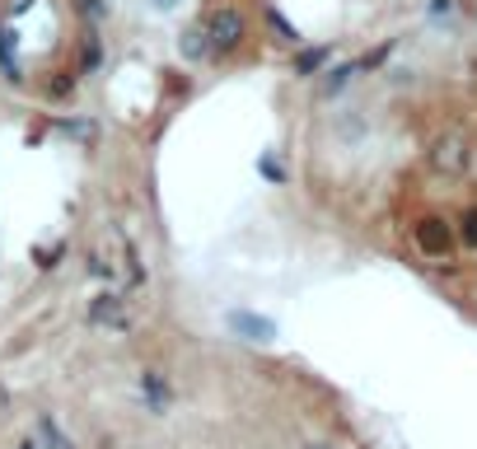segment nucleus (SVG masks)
Wrapping results in <instances>:
<instances>
[{"label": "nucleus", "instance_id": "nucleus-1", "mask_svg": "<svg viewBox=\"0 0 477 449\" xmlns=\"http://www.w3.org/2000/svg\"><path fill=\"white\" fill-rule=\"evenodd\" d=\"M202 28L211 38V56H220V62H224V56H234V52H243L248 38H253V24H248V14L239 5H215Z\"/></svg>", "mask_w": 477, "mask_h": 449}, {"label": "nucleus", "instance_id": "nucleus-2", "mask_svg": "<svg viewBox=\"0 0 477 449\" xmlns=\"http://www.w3.org/2000/svg\"><path fill=\"white\" fill-rule=\"evenodd\" d=\"M0 80L10 90H24L28 84V71H24V56H19V33L10 19H0Z\"/></svg>", "mask_w": 477, "mask_h": 449}, {"label": "nucleus", "instance_id": "nucleus-3", "mask_svg": "<svg viewBox=\"0 0 477 449\" xmlns=\"http://www.w3.org/2000/svg\"><path fill=\"white\" fill-rule=\"evenodd\" d=\"M224 328H230L234 337H243V342H253V347L276 342V323L262 319V314H248V309H230V314H224Z\"/></svg>", "mask_w": 477, "mask_h": 449}, {"label": "nucleus", "instance_id": "nucleus-4", "mask_svg": "<svg viewBox=\"0 0 477 449\" xmlns=\"http://www.w3.org/2000/svg\"><path fill=\"white\" fill-rule=\"evenodd\" d=\"M431 168H435V174H449V178L463 174V168H468V140L454 136V131L440 136L435 146H431Z\"/></svg>", "mask_w": 477, "mask_h": 449}, {"label": "nucleus", "instance_id": "nucleus-5", "mask_svg": "<svg viewBox=\"0 0 477 449\" xmlns=\"http://www.w3.org/2000/svg\"><path fill=\"white\" fill-rule=\"evenodd\" d=\"M416 248L426 253V258H444L449 248H454V230H449V220L440 215H426V220H416Z\"/></svg>", "mask_w": 477, "mask_h": 449}, {"label": "nucleus", "instance_id": "nucleus-6", "mask_svg": "<svg viewBox=\"0 0 477 449\" xmlns=\"http://www.w3.org/2000/svg\"><path fill=\"white\" fill-rule=\"evenodd\" d=\"M332 66V43H314V47H295V56H291V75L295 80H319L323 71Z\"/></svg>", "mask_w": 477, "mask_h": 449}, {"label": "nucleus", "instance_id": "nucleus-7", "mask_svg": "<svg viewBox=\"0 0 477 449\" xmlns=\"http://www.w3.org/2000/svg\"><path fill=\"white\" fill-rule=\"evenodd\" d=\"M140 398H146V407H150L155 416H164L168 403H174V388H168V379H164L159 370H146V375H140Z\"/></svg>", "mask_w": 477, "mask_h": 449}, {"label": "nucleus", "instance_id": "nucleus-8", "mask_svg": "<svg viewBox=\"0 0 477 449\" xmlns=\"http://www.w3.org/2000/svg\"><path fill=\"white\" fill-rule=\"evenodd\" d=\"M178 56H183L187 66L211 62V38H206V28H202V24H187L183 33H178Z\"/></svg>", "mask_w": 477, "mask_h": 449}, {"label": "nucleus", "instance_id": "nucleus-9", "mask_svg": "<svg viewBox=\"0 0 477 449\" xmlns=\"http://www.w3.org/2000/svg\"><path fill=\"white\" fill-rule=\"evenodd\" d=\"M103 66V43H99V24H90L80 33V62H75V75H99Z\"/></svg>", "mask_w": 477, "mask_h": 449}, {"label": "nucleus", "instance_id": "nucleus-10", "mask_svg": "<svg viewBox=\"0 0 477 449\" xmlns=\"http://www.w3.org/2000/svg\"><path fill=\"white\" fill-rule=\"evenodd\" d=\"M75 90H80V75H75V66L52 71V75H47V84H43V94H47L52 103H66V99H75Z\"/></svg>", "mask_w": 477, "mask_h": 449}, {"label": "nucleus", "instance_id": "nucleus-11", "mask_svg": "<svg viewBox=\"0 0 477 449\" xmlns=\"http://www.w3.org/2000/svg\"><path fill=\"white\" fill-rule=\"evenodd\" d=\"M90 323H118V328H122V323H127V319H122V295H118V291L94 295V300H90Z\"/></svg>", "mask_w": 477, "mask_h": 449}, {"label": "nucleus", "instance_id": "nucleus-12", "mask_svg": "<svg viewBox=\"0 0 477 449\" xmlns=\"http://www.w3.org/2000/svg\"><path fill=\"white\" fill-rule=\"evenodd\" d=\"M356 71H360L356 62H342V66H328V71H323V84H319V94H323V99H337V94H342V90H347V84H351V75H356Z\"/></svg>", "mask_w": 477, "mask_h": 449}, {"label": "nucleus", "instance_id": "nucleus-13", "mask_svg": "<svg viewBox=\"0 0 477 449\" xmlns=\"http://www.w3.org/2000/svg\"><path fill=\"white\" fill-rule=\"evenodd\" d=\"M262 19H267V28H272V33H276L281 43H291V47H300V43H304V33H300V28H295L286 14H281L276 5H267V10H262Z\"/></svg>", "mask_w": 477, "mask_h": 449}, {"label": "nucleus", "instance_id": "nucleus-14", "mask_svg": "<svg viewBox=\"0 0 477 449\" xmlns=\"http://www.w3.org/2000/svg\"><path fill=\"white\" fill-rule=\"evenodd\" d=\"M38 435H43V444H47V449H75V444H71V435H66L62 426H56V416H38Z\"/></svg>", "mask_w": 477, "mask_h": 449}, {"label": "nucleus", "instance_id": "nucleus-15", "mask_svg": "<svg viewBox=\"0 0 477 449\" xmlns=\"http://www.w3.org/2000/svg\"><path fill=\"white\" fill-rule=\"evenodd\" d=\"M56 131L75 136V140H94V122L90 118H56Z\"/></svg>", "mask_w": 477, "mask_h": 449}, {"label": "nucleus", "instance_id": "nucleus-16", "mask_svg": "<svg viewBox=\"0 0 477 449\" xmlns=\"http://www.w3.org/2000/svg\"><path fill=\"white\" fill-rule=\"evenodd\" d=\"M75 10L90 19V24H103L112 14V0H75Z\"/></svg>", "mask_w": 477, "mask_h": 449}, {"label": "nucleus", "instance_id": "nucleus-17", "mask_svg": "<svg viewBox=\"0 0 477 449\" xmlns=\"http://www.w3.org/2000/svg\"><path fill=\"white\" fill-rule=\"evenodd\" d=\"M459 239H463L468 248H477V206L463 211V220H459Z\"/></svg>", "mask_w": 477, "mask_h": 449}, {"label": "nucleus", "instance_id": "nucleus-18", "mask_svg": "<svg viewBox=\"0 0 477 449\" xmlns=\"http://www.w3.org/2000/svg\"><path fill=\"white\" fill-rule=\"evenodd\" d=\"M62 253H66V244H52V248H43V253H33V263H38L43 272H52L56 263H62Z\"/></svg>", "mask_w": 477, "mask_h": 449}, {"label": "nucleus", "instance_id": "nucleus-19", "mask_svg": "<svg viewBox=\"0 0 477 449\" xmlns=\"http://www.w3.org/2000/svg\"><path fill=\"white\" fill-rule=\"evenodd\" d=\"M258 174L272 178V183H286V174H281V164H276V159H258Z\"/></svg>", "mask_w": 477, "mask_h": 449}, {"label": "nucleus", "instance_id": "nucleus-20", "mask_svg": "<svg viewBox=\"0 0 477 449\" xmlns=\"http://www.w3.org/2000/svg\"><path fill=\"white\" fill-rule=\"evenodd\" d=\"M178 5H183V0H146V10H150V14H174Z\"/></svg>", "mask_w": 477, "mask_h": 449}, {"label": "nucleus", "instance_id": "nucleus-21", "mask_svg": "<svg viewBox=\"0 0 477 449\" xmlns=\"http://www.w3.org/2000/svg\"><path fill=\"white\" fill-rule=\"evenodd\" d=\"M28 5H38V0H14V5H10V19H19V14H24Z\"/></svg>", "mask_w": 477, "mask_h": 449}, {"label": "nucleus", "instance_id": "nucleus-22", "mask_svg": "<svg viewBox=\"0 0 477 449\" xmlns=\"http://www.w3.org/2000/svg\"><path fill=\"white\" fill-rule=\"evenodd\" d=\"M19 449H38V440H33V435H28V440H19Z\"/></svg>", "mask_w": 477, "mask_h": 449}, {"label": "nucleus", "instance_id": "nucleus-23", "mask_svg": "<svg viewBox=\"0 0 477 449\" xmlns=\"http://www.w3.org/2000/svg\"><path fill=\"white\" fill-rule=\"evenodd\" d=\"M314 449H328V444H314Z\"/></svg>", "mask_w": 477, "mask_h": 449}]
</instances>
